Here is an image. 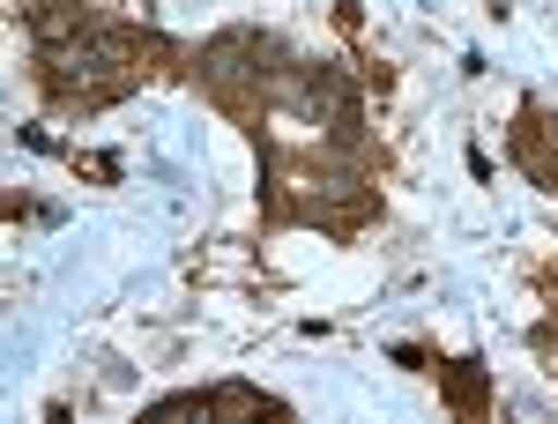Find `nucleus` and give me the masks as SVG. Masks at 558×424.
<instances>
[{
	"label": "nucleus",
	"instance_id": "f257e3e1",
	"mask_svg": "<svg viewBox=\"0 0 558 424\" xmlns=\"http://www.w3.org/2000/svg\"><path fill=\"white\" fill-rule=\"evenodd\" d=\"M223 417V410H239V417H291V402L283 395H260V387H194V395H172V402H157V417Z\"/></svg>",
	"mask_w": 558,
	"mask_h": 424
}]
</instances>
